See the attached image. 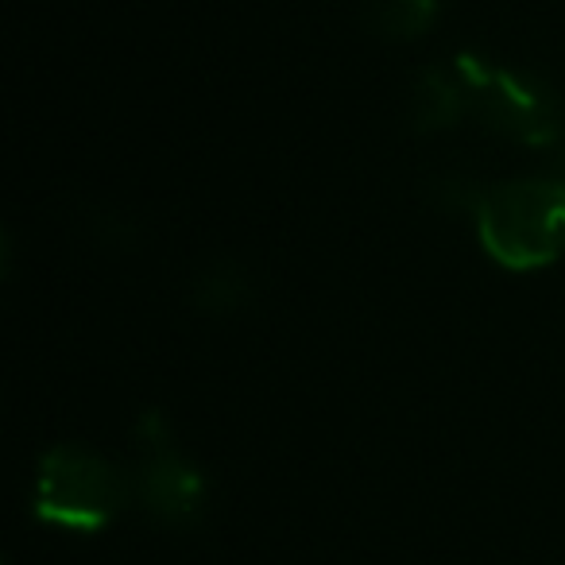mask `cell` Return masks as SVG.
<instances>
[{
	"mask_svg": "<svg viewBox=\"0 0 565 565\" xmlns=\"http://www.w3.org/2000/svg\"><path fill=\"white\" fill-rule=\"evenodd\" d=\"M441 17V0H364V20L380 40H418Z\"/></svg>",
	"mask_w": 565,
	"mask_h": 565,
	"instance_id": "obj_6",
	"label": "cell"
},
{
	"mask_svg": "<svg viewBox=\"0 0 565 565\" xmlns=\"http://www.w3.org/2000/svg\"><path fill=\"white\" fill-rule=\"evenodd\" d=\"M132 472L86 441H58L35 469V519L58 531L97 534L132 503Z\"/></svg>",
	"mask_w": 565,
	"mask_h": 565,
	"instance_id": "obj_2",
	"label": "cell"
},
{
	"mask_svg": "<svg viewBox=\"0 0 565 565\" xmlns=\"http://www.w3.org/2000/svg\"><path fill=\"white\" fill-rule=\"evenodd\" d=\"M477 241L508 271H542L565 256V174H531L477 190Z\"/></svg>",
	"mask_w": 565,
	"mask_h": 565,
	"instance_id": "obj_1",
	"label": "cell"
},
{
	"mask_svg": "<svg viewBox=\"0 0 565 565\" xmlns=\"http://www.w3.org/2000/svg\"><path fill=\"white\" fill-rule=\"evenodd\" d=\"M411 120L418 132H446L469 120V102H465V82L454 63L426 66L411 89Z\"/></svg>",
	"mask_w": 565,
	"mask_h": 565,
	"instance_id": "obj_5",
	"label": "cell"
},
{
	"mask_svg": "<svg viewBox=\"0 0 565 565\" xmlns=\"http://www.w3.org/2000/svg\"><path fill=\"white\" fill-rule=\"evenodd\" d=\"M457 74L465 82L469 120L492 136L523 148H565V113L557 94L526 71H511L484 55H457Z\"/></svg>",
	"mask_w": 565,
	"mask_h": 565,
	"instance_id": "obj_3",
	"label": "cell"
},
{
	"mask_svg": "<svg viewBox=\"0 0 565 565\" xmlns=\"http://www.w3.org/2000/svg\"><path fill=\"white\" fill-rule=\"evenodd\" d=\"M136 469L132 495L156 523L171 531H190L210 511V480L202 465L182 449L163 411H143L136 418Z\"/></svg>",
	"mask_w": 565,
	"mask_h": 565,
	"instance_id": "obj_4",
	"label": "cell"
},
{
	"mask_svg": "<svg viewBox=\"0 0 565 565\" xmlns=\"http://www.w3.org/2000/svg\"><path fill=\"white\" fill-rule=\"evenodd\" d=\"M248 279H244L236 267L217 264L205 279H198V307L205 315H233L248 302Z\"/></svg>",
	"mask_w": 565,
	"mask_h": 565,
	"instance_id": "obj_7",
	"label": "cell"
}]
</instances>
